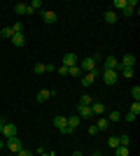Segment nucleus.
<instances>
[{
  "instance_id": "f257e3e1",
  "label": "nucleus",
  "mask_w": 140,
  "mask_h": 156,
  "mask_svg": "<svg viewBox=\"0 0 140 156\" xmlns=\"http://www.w3.org/2000/svg\"><path fill=\"white\" fill-rule=\"evenodd\" d=\"M80 70H84V72H93L96 70V56H89V58H82L80 63Z\"/></svg>"
},
{
  "instance_id": "f03ea898",
  "label": "nucleus",
  "mask_w": 140,
  "mask_h": 156,
  "mask_svg": "<svg viewBox=\"0 0 140 156\" xmlns=\"http://www.w3.org/2000/svg\"><path fill=\"white\" fill-rule=\"evenodd\" d=\"M54 126H56V128L61 130V133H66V135H70V130H68V117H56L54 119Z\"/></svg>"
},
{
  "instance_id": "7ed1b4c3",
  "label": "nucleus",
  "mask_w": 140,
  "mask_h": 156,
  "mask_svg": "<svg viewBox=\"0 0 140 156\" xmlns=\"http://www.w3.org/2000/svg\"><path fill=\"white\" fill-rule=\"evenodd\" d=\"M0 137H16V126L14 124H2V133H0Z\"/></svg>"
},
{
  "instance_id": "20e7f679",
  "label": "nucleus",
  "mask_w": 140,
  "mask_h": 156,
  "mask_svg": "<svg viewBox=\"0 0 140 156\" xmlns=\"http://www.w3.org/2000/svg\"><path fill=\"white\" fill-rule=\"evenodd\" d=\"M80 63V58H77V54H66V56H63V61H61V65H66V68H73V65H77Z\"/></svg>"
},
{
  "instance_id": "39448f33",
  "label": "nucleus",
  "mask_w": 140,
  "mask_h": 156,
  "mask_svg": "<svg viewBox=\"0 0 140 156\" xmlns=\"http://www.w3.org/2000/svg\"><path fill=\"white\" fill-rule=\"evenodd\" d=\"M103 70H119V61L114 58V56H107L103 61Z\"/></svg>"
},
{
  "instance_id": "423d86ee",
  "label": "nucleus",
  "mask_w": 140,
  "mask_h": 156,
  "mask_svg": "<svg viewBox=\"0 0 140 156\" xmlns=\"http://www.w3.org/2000/svg\"><path fill=\"white\" fill-rule=\"evenodd\" d=\"M98 77V70H93V72H87V75H82L80 77V84H84V86H91L93 84V79Z\"/></svg>"
},
{
  "instance_id": "0eeeda50",
  "label": "nucleus",
  "mask_w": 140,
  "mask_h": 156,
  "mask_svg": "<svg viewBox=\"0 0 140 156\" xmlns=\"http://www.w3.org/2000/svg\"><path fill=\"white\" fill-rule=\"evenodd\" d=\"M103 82L105 84H117V70H103Z\"/></svg>"
},
{
  "instance_id": "6e6552de",
  "label": "nucleus",
  "mask_w": 140,
  "mask_h": 156,
  "mask_svg": "<svg viewBox=\"0 0 140 156\" xmlns=\"http://www.w3.org/2000/svg\"><path fill=\"white\" fill-rule=\"evenodd\" d=\"M7 149L14 151V154H16L19 149H23V147H21V140L19 137H9V140H7Z\"/></svg>"
},
{
  "instance_id": "1a4fd4ad",
  "label": "nucleus",
  "mask_w": 140,
  "mask_h": 156,
  "mask_svg": "<svg viewBox=\"0 0 140 156\" xmlns=\"http://www.w3.org/2000/svg\"><path fill=\"white\" fill-rule=\"evenodd\" d=\"M54 93L56 91H52V89H40V91H38V100H40V103H45V100H49V98H54Z\"/></svg>"
},
{
  "instance_id": "9d476101",
  "label": "nucleus",
  "mask_w": 140,
  "mask_h": 156,
  "mask_svg": "<svg viewBox=\"0 0 140 156\" xmlns=\"http://www.w3.org/2000/svg\"><path fill=\"white\" fill-rule=\"evenodd\" d=\"M133 65H135V56L133 54H126V56L119 61V68H133Z\"/></svg>"
},
{
  "instance_id": "9b49d317",
  "label": "nucleus",
  "mask_w": 140,
  "mask_h": 156,
  "mask_svg": "<svg viewBox=\"0 0 140 156\" xmlns=\"http://www.w3.org/2000/svg\"><path fill=\"white\" fill-rule=\"evenodd\" d=\"M80 121H82L80 117H68V130H70V133H75V130L80 128Z\"/></svg>"
},
{
  "instance_id": "f8f14e48",
  "label": "nucleus",
  "mask_w": 140,
  "mask_h": 156,
  "mask_svg": "<svg viewBox=\"0 0 140 156\" xmlns=\"http://www.w3.org/2000/svg\"><path fill=\"white\" fill-rule=\"evenodd\" d=\"M23 42H26L23 33H14V35H12V44L14 47H23Z\"/></svg>"
},
{
  "instance_id": "ddd939ff",
  "label": "nucleus",
  "mask_w": 140,
  "mask_h": 156,
  "mask_svg": "<svg viewBox=\"0 0 140 156\" xmlns=\"http://www.w3.org/2000/svg\"><path fill=\"white\" fill-rule=\"evenodd\" d=\"M56 19H59L56 12H42V21L45 23H56Z\"/></svg>"
},
{
  "instance_id": "4468645a",
  "label": "nucleus",
  "mask_w": 140,
  "mask_h": 156,
  "mask_svg": "<svg viewBox=\"0 0 140 156\" xmlns=\"http://www.w3.org/2000/svg\"><path fill=\"white\" fill-rule=\"evenodd\" d=\"M105 112V105L103 103H91V114H96V117H100Z\"/></svg>"
},
{
  "instance_id": "2eb2a0df",
  "label": "nucleus",
  "mask_w": 140,
  "mask_h": 156,
  "mask_svg": "<svg viewBox=\"0 0 140 156\" xmlns=\"http://www.w3.org/2000/svg\"><path fill=\"white\" fill-rule=\"evenodd\" d=\"M14 12L19 14V16H23V14H31V9H28V5H26V2H19V5L14 7Z\"/></svg>"
},
{
  "instance_id": "dca6fc26",
  "label": "nucleus",
  "mask_w": 140,
  "mask_h": 156,
  "mask_svg": "<svg viewBox=\"0 0 140 156\" xmlns=\"http://www.w3.org/2000/svg\"><path fill=\"white\" fill-rule=\"evenodd\" d=\"M77 117L89 119V117H91V107H84V105H80V114H77Z\"/></svg>"
},
{
  "instance_id": "f3484780",
  "label": "nucleus",
  "mask_w": 140,
  "mask_h": 156,
  "mask_svg": "<svg viewBox=\"0 0 140 156\" xmlns=\"http://www.w3.org/2000/svg\"><path fill=\"white\" fill-rule=\"evenodd\" d=\"M105 21H107V23H117V12L107 9V12H105Z\"/></svg>"
},
{
  "instance_id": "a211bd4d",
  "label": "nucleus",
  "mask_w": 140,
  "mask_h": 156,
  "mask_svg": "<svg viewBox=\"0 0 140 156\" xmlns=\"http://www.w3.org/2000/svg\"><path fill=\"white\" fill-rule=\"evenodd\" d=\"M91 103H93V98H91V96H87V93H84V96H80V105H84V107H91Z\"/></svg>"
},
{
  "instance_id": "6ab92c4d",
  "label": "nucleus",
  "mask_w": 140,
  "mask_h": 156,
  "mask_svg": "<svg viewBox=\"0 0 140 156\" xmlns=\"http://www.w3.org/2000/svg\"><path fill=\"white\" fill-rule=\"evenodd\" d=\"M68 75H70V77H82L80 65H73V68H68Z\"/></svg>"
},
{
  "instance_id": "aec40b11",
  "label": "nucleus",
  "mask_w": 140,
  "mask_h": 156,
  "mask_svg": "<svg viewBox=\"0 0 140 156\" xmlns=\"http://www.w3.org/2000/svg\"><path fill=\"white\" fill-rule=\"evenodd\" d=\"M107 126H110V121H107V119H103V117H98V124H96V128H98V130H105Z\"/></svg>"
},
{
  "instance_id": "412c9836",
  "label": "nucleus",
  "mask_w": 140,
  "mask_h": 156,
  "mask_svg": "<svg viewBox=\"0 0 140 156\" xmlns=\"http://www.w3.org/2000/svg\"><path fill=\"white\" fill-rule=\"evenodd\" d=\"M33 72H35V75H42V72H47V63H35Z\"/></svg>"
},
{
  "instance_id": "4be33fe9",
  "label": "nucleus",
  "mask_w": 140,
  "mask_h": 156,
  "mask_svg": "<svg viewBox=\"0 0 140 156\" xmlns=\"http://www.w3.org/2000/svg\"><path fill=\"white\" fill-rule=\"evenodd\" d=\"M28 9H31V12H35V9H42V2H40V0H33V2H28Z\"/></svg>"
},
{
  "instance_id": "5701e85b",
  "label": "nucleus",
  "mask_w": 140,
  "mask_h": 156,
  "mask_svg": "<svg viewBox=\"0 0 140 156\" xmlns=\"http://www.w3.org/2000/svg\"><path fill=\"white\" fill-rule=\"evenodd\" d=\"M119 72H121V75H124L126 79H131V77H133V68H119Z\"/></svg>"
},
{
  "instance_id": "b1692460",
  "label": "nucleus",
  "mask_w": 140,
  "mask_h": 156,
  "mask_svg": "<svg viewBox=\"0 0 140 156\" xmlns=\"http://www.w3.org/2000/svg\"><path fill=\"white\" fill-rule=\"evenodd\" d=\"M119 119H121V114H119L117 110H114V112H110V117H107V121H114V124H117Z\"/></svg>"
},
{
  "instance_id": "393cba45",
  "label": "nucleus",
  "mask_w": 140,
  "mask_h": 156,
  "mask_svg": "<svg viewBox=\"0 0 140 156\" xmlns=\"http://www.w3.org/2000/svg\"><path fill=\"white\" fill-rule=\"evenodd\" d=\"M107 144H110L112 149H117V147H119V137H117V135H112L110 140H107Z\"/></svg>"
},
{
  "instance_id": "a878e982",
  "label": "nucleus",
  "mask_w": 140,
  "mask_h": 156,
  "mask_svg": "<svg viewBox=\"0 0 140 156\" xmlns=\"http://www.w3.org/2000/svg\"><path fill=\"white\" fill-rule=\"evenodd\" d=\"M131 114H135V117L140 114V103H138V100H135V103L131 105Z\"/></svg>"
},
{
  "instance_id": "bb28decb",
  "label": "nucleus",
  "mask_w": 140,
  "mask_h": 156,
  "mask_svg": "<svg viewBox=\"0 0 140 156\" xmlns=\"http://www.w3.org/2000/svg\"><path fill=\"white\" fill-rule=\"evenodd\" d=\"M12 33H23V23H12Z\"/></svg>"
},
{
  "instance_id": "cd10ccee",
  "label": "nucleus",
  "mask_w": 140,
  "mask_h": 156,
  "mask_svg": "<svg viewBox=\"0 0 140 156\" xmlns=\"http://www.w3.org/2000/svg\"><path fill=\"white\" fill-rule=\"evenodd\" d=\"M117 156H128V147H117Z\"/></svg>"
},
{
  "instance_id": "c85d7f7f",
  "label": "nucleus",
  "mask_w": 140,
  "mask_h": 156,
  "mask_svg": "<svg viewBox=\"0 0 140 156\" xmlns=\"http://www.w3.org/2000/svg\"><path fill=\"white\" fill-rule=\"evenodd\" d=\"M12 35H14V33H12V26H9V28H2V37H9V40H12Z\"/></svg>"
},
{
  "instance_id": "c756f323",
  "label": "nucleus",
  "mask_w": 140,
  "mask_h": 156,
  "mask_svg": "<svg viewBox=\"0 0 140 156\" xmlns=\"http://www.w3.org/2000/svg\"><path fill=\"white\" fill-rule=\"evenodd\" d=\"M131 96H133L135 100H140V89H138V86H133V89H131Z\"/></svg>"
},
{
  "instance_id": "7c9ffc66",
  "label": "nucleus",
  "mask_w": 140,
  "mask_h": 156,
  "mask_svg": "<svg viewBox=\"0 0 140 156\" xmlns=\"http://www.w3.org/2000/svg\"><path fill=\"white\" fill-rule=\"evenodd\" d=\"M114 7H117V9H124V7H126V0H114Z\"/></svg>"
},
{
  "instance_id": "2f4dec72",
  "label": "nucleus",
  "mask_w": 140,
  "mask_h": 156,
  "mask_svg": "<svg viewBox=\"0 0 140 156\" xmlns=\"http://www.w3.org/2000/svg\"><path fill=\"white\" fill-rule=\"evenodd\" d=\"M16 156H35V154H33V151H28V149H19Z\"/></svg>"
},
{
  "instance_id": "473e14b6",
  "label": "nucleus",
  "mask_w": 140,
  "mask_h": 156,
  "mask_svg": "<svg viewBox=\"0 0 140 156\" xmlns=\"http://www.w3.org/2000/svg\"><path fill=\"white\" fill-rule=\"evenodd\" d=\"M121 12L126 14V16H131V14H133V7H128V2H126V7H124V9H121Z\"/></svg>"
},
{
  "instance_id": "72a5a7b5",
  "label": "nucleus",
  "mask_w": 140,
  "mask_h": 156,
  "mask_svg": "<svg viewBox=\"0 0 140 156\" xmlns=\"http://www.w3.org/2000/svg\"><path fill=\"white\" fill-rule=\"evenodd\" d=\"M56 70H59V75H68V68H66V65H59Z\"/></svg>"
},
{
  "instance_id": "f704fd0d",
  "label": "nucleus",
  "mask_w": 140,
  "mask_h": 156,
  "mask_svg": "<svg viewBox=\"0 0 140 156\" xmlns=\"http://www.w3.org/2000/svg\"><path fill=\"white\" fill-rule=\"evenodd\" d=\"M121 119H126V121H135V114H131V112H128L126 117H121Z\"/></svg>"
},
{
  "instance_id": "c9c22d12",
  "label": "nucleus",
  "mask_w": 140,
  "mask_h": 156,
  "mask_svg": "<svg viewBox=\"0 0 140 156\" xmlns=\"http://www.w3.org/2000/svg\"><path fill=\"white\" fill-rule=\"evenodd\" d=\"M73 156H84V154H82V151H75V154Z\"/></svg>"
},
{
  "instance_id": "e433bc0d",
  "label": "nucleus",
  "mask_w": 140,
  "mask_h": 156,
  "mask_svg": "<svg viewBox=\"0 0 140 156\" xmlns=\"http://www.w3.org/2000/svg\"><path fill=\"white\" fill-rule=\"evenodd\" d=\"M2 124H5V121H0V133H2Z\"/></svg>"
},
{
  "instance_id": "4c0bfd02",
  "label": "nucleus",
  "mask_w": 140,
  "mask_h": 156,
  "mask_svg": "<svg viewBox=\"0 0 140 156\" xmlns=\"http://www.w3.org/2000/svg\"><path fill=\"white\" fill-rule=\"evenodd\" d=\"M91 156H100V154H98V151H96V154H91Z\"/></svg>"
}]
</instances>
